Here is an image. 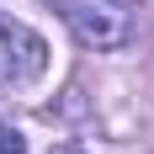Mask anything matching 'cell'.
<instances>
[{"label": "cell", "mask_w": 154, "mask_h": 154, "mask_svg": "<svg viewBox=\"0 0 154 154\" xmlns=\"http://www.w3.org/2000/svg\"><path fill=\"white\" fill-rule=\"evenodd\" d=\"M0 154H27V138H21L11 122H0Z\"/></svg>", "instance_id": "cell-3"}, {"label": "cell", "mask_w": 154, "mask_h": 154, "mask_svg": "<svg viewBox=\"0 0 154 154\" xmlns=\"http://www.w3.org/2000/svg\"><path fill=\"white\" fill-rule=\"evenodd\" d=\"M64 16V27L75 32L85 48L96 53H112V48H128L133 43V0H43Z\"/></svg>", "instance_id": "cell-1"}, {"label": "cell", "mask_w": 154, "mask_h": 154, "mask_svg": "<svg viewBox=\"0 0 154 154\" xmlns=\"http://www.w3.org/2000/svg\"><path fill=\"white\" fill-rule=\"evenodd\" d=\"M53 154H80V149H53Z\"/></svg>", "instance_id": "cell-4"}, {"label": "cell", "mask_w": 154, "mask_h": 154, "mask_svg": "<svg viewBox=\"0 0 154 154\" xmlns=\"http://www.w3.org/2000/svg\"><path fill=\"white\" fill-rule=\"evenodd\" d=\"M43 69H48V43L27 21H11L0 11V96L27 91L32 80H43Z\"/></svg>", "instance_id": "cell-2"}]
</instances>
